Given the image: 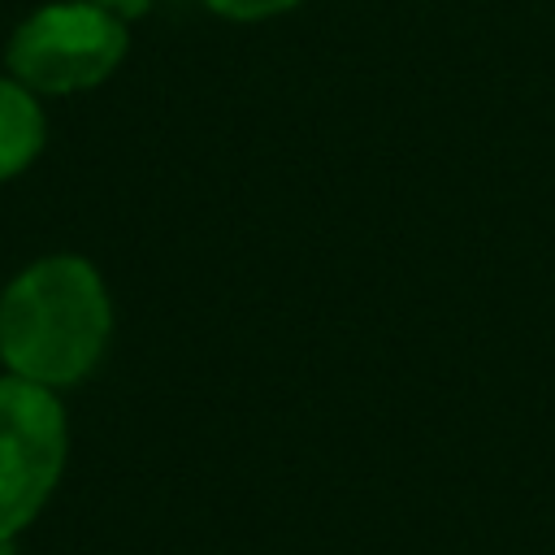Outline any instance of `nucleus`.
<instances>
[{
  "mask_svg": "<svg viewBox=\"0 0 555 555\" xmlns=\"http://www.w3.org/2000/svg\"><path fill=\"white\" fill-rule=\"evenodd\" d=\"M91 4H104V9H113L117 17H139V13H147L152 0H91Z\"/></svg>",
  "mask_w": 555,
  "mask_h": 555,
  "instance_id": "6",
  "label": "nucleus"
},
{
  "mask_svg": "<svg viewBox=\"0 0 555 555\" xmlns=\"http://www.w3.org/2000/svg\"><path fill=\"white\" fill-rule=\"evenodd\" d=\"M108 334V286L82 256H43L0 291V360L48 390L82 382L100 364Z\"/></svg>",
  "mask_w": 555,
  "mask_h": 555,
  "instance_id": "1",
  "label": "nucleus"
},
{
  "mask_svg": "<svg viewBox=\"0 0 555 555\" xmlns=\"http://www.w3.org/2000/svg\"><path fill=\"white\" fill-rule=\"evenodd\" d=\"M126 17L91 0L35 9L4 48L9 74L35 95H74L100 87L126 56Z\"/></svg>",
  "mask_w": 555,
  "mask_h": 555,
  "instance_id": "2",
  "label": "nucleus"
},
{
  "mask_svg": "<svg viewBox=\"0 0 555 555\" xmlns=\"http://www.w3.org/2000/svg\"><path fill=\"white\" fill-rule=\"evenodd\" d=\"M43 139H48V121L39 95L22 87L13 74L0 78V182L30 169L35 156L43 152Z\"/></svg>",
  "mask_w": 555,
  "mask_h": 555,
  "instance_id": "4",
  "label": "nucleus"
},
{
  "mask_svg": "<svg viewBox=\"0 0 555 555\" xmlns=\"http://www.w3.org/2000/svg\"><path fill=\"white\" fill-rule=\"evenodd\" d=\"M217 17H230V22H264V17H278L286 9H295L299 0H204Z\"/></svg>",
  "mask_w": 555,
  "mask_h": 555,
  "instance_id": "5",
  "label": "nucleus"
},
{
  "mask_svg": "<svg viewBox=\"0 0 555 555\" xmlns=\"http://www.w3.org/2000/svg\"><path fill=\"white\" fill-rule=\"evenodd\" d=\"M0 555H17V542L9 533H0Z\"/></svg>",
  "mask_w": 555,
  "mask_h": 555,
  "instance_id": "7",
  "label": "nucleus"
},
{
  "mask_svg": "<svg viewBox=\"0 0 555 555\" xmlns=\"http://www.w3.org/2000/svg\"><path fill=\"white\" fill-rule=\"evenodd\" d=\"M69 455L56 390L0 373V533L17 538L52 499Z\"/></svg>",
  "mask_w": 555,
  "mask_h": 555,
  "instance_id": "3",
  "label": "nucleus"
}]
</instances>
